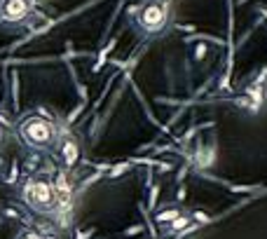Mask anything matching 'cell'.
I'll return each instance as SVG.
<instances>
[{
  "mask_svg": "<svg viewBox=\"0 0 267 239\" xmlns=\"http://www.w3.org/2000/svg\"><path fill=\"white\" fill-rule=\"evenodd\" d=\"M17 136L26 148L33 150H52L59 141V127L52 117L42 115H26L17 124Z\"/></svg>",
  "mask_w": 267,
  "mask_h": 239,
  "instance_id": "obj_1",
  "label": "cell"
},
{
  "mask_svg": "<svg viewBox=\"0 0 267 239\" xmlns=\"http://www.w3.org/2000/svg\"><path fill=\"white\" fill-rule=\"evenodd\" d=\"M21 197L33 211L38 213H52L59 204V195L54 190V183L42 176H28L21 188Z\"/></svg>",
  "mask_w": 267,
  "mask_h": 239,
  "instance_id": "obj_2",
  "label": "cell"
},
{
  "mask_svg": "<svg viewBox=\"0 0 267 239\" xmlns=\"http://www.w3.org/2000/svg\"><path fill=\"white\" fill-rule=\"evenodd\" d=\"M171 24V5L169 0H148L141 5L136 14V26L138 31L148 38L164 33Z\"/></svg>",
  "mask_w": 267,
  "mask_h": 239,
  "instance_id": "obj_3",
  "label": "cell"
},
{
  "mask_svg": "<svg viewBox=\"0 0 267 239\" xmlns=\"http://www.w3.org/2000/svg\"><path fill=\"white\" fill-rule=\"evenodd\" d=\"M35 0H0V21L3 24H24L33 14Z\"/></svg>",
  "mask_w": 267,
  "mask_h": 239,
  "instance_id": "obj_4",
  "label": "cell"
},
{
  "mask_svg": "<svg viewBox=\"0 0 267 239\" xmlns=\"http://www.w3.org/2000/svg\"><path fill=\"white\" fill-rule=\"evenodd\" d=\"M54 150H56V160L61 162L63 169H73V167L80 162V155H82L77 138L70 136V134L59 136V141H56V145H54Z\"/></svg>",
  "mask_w": 267,
  "mask_h": 239,
  "instance_id": "obj_5",
  "label": "cell"
},
{
  "mask_svg": "<svg viewBox=\"0 0 267 239\" xmlns=\"http://www.w3.org/2000/svg\"><path fill=\"white\" fill-rule=\"evenodd\" d=\"M52 183H54V190H56V195H59V199H68L70 197V192H73V183H70V178H68V174H66V169L56 171Z\"/></svg>",
  "mask_w": 267,
  "mask_h": 239,
  "instance_id": "obj_6",
  "label": "cell"
},
{
  "mask_svg": "<svg viewBox=\"0 0 267 239\" xmlns=\"http://www.w3.org/2000/svg\"><path fill=\"white\" fill-rule=\"evenodd\" d=\"M164 227H166L164 230L166 234H176L178 230H188V227H190V216H183V213H181L173 223H169V225H164Z\"/></svg>",
  "mask_w": 267,
  "mask_h": 239,
  "instance_id": "obj_7",
  "label": "cell"
},
{
  "mask_svg": "<svg viewBox=\"0 0 267 239\" xmlns=\"http://www.w3.org/2000/svg\"><path fill=\"white\" fill-rule=\"evenodd\" d=\"M178 216H181V209H164V211H159L157 216H155V220H157L159 225H169Z\"/></svg>",
  "mask_w": 267,
  "mask_h": 239,
  "instance_id": "obj_8",
  "label": "cell"
},
{
  "mask_svg": "<svg viewBox=\"0 0 267 239\" xmlns=\"http://www.w3.org/2000/svg\"><path fill=\"white\" fill-rule=\"evenodd\" d=\"M127 169H129L127 164H117V167H115V169H113V171H110L108 176H110V178H115V176H120V174H122V171H127Z\"/></svg>",
  "mask_w": 267,
  "mask_h": 239,
  "instance_id": "obj_9",
  "label": "cell"
},
{
  "mask_svg": "<svg viewBox=\"0 0 267 239\" xmlns=\"http://www.w3.org/2000/svg\"><path fill=\"white\" fill-rule=\"evenodd\" d=\"M141 230H143V227H141V225H134V227H129V230H127V232H124V234H127V237H134V234H138V232H141Z\"/></svg>",
  "mask_w": 267,
  "mask_h": 239,
  "instance_id": "obj_10",
  "label": "cell"
},
{
  "mask_svg": "<svg viewBox=\"0 0 267 239\" xmlns=\"http://www.w3.org/2000/svg\"><path fill=\"white\" fill-rule=\"evenodd\" d=\"M17 239H40V234H35V232H24V234H19Z\"/></svg>",
  "mask_w": 267,
  "mask_h": 239,
  "instance_id": "obj_11",
  "label": "cell"
},
{
  "mask_svg": "<svg viewBox=\"0 0 267 239\" xmlns=\"http://www.w3.org/2000/svg\"><path fill=\"white\" fill-rule=\"evenodd\" d=\"M204 54H206V47H204V45H199V47H197V52H195V56H197V59H202Z\"/></svg>",
  "mask_w": 267,
  "mask_h": 239,
  "instance_id": "obj_12",
  "label": "cell"
},
{
  "mask_svg": "<svg viewBox=\"0 0 267 239\" xmlns=\"http://www.w3.org/2000/svg\"><path fill=\"white\" fill-rule=\"evenodd\" d=\"M3 143H5V129L0 127V148H3Z\"/></svg>",
  "mask_w": 267,
  "mask_h": 239,
  "instance_id": "obj_13",
  "label": "cell"
},
{
  "mask_svg": "<svg viewBox=\"0 0 267 239\" xmlns=\"http://www.w3.org/2000/svg\"><path fill=\"white\" fill-rule=\"evenodd\" d=\"M239 3H246V0H239Z\"/></svg>",
  "mask_w": 267,
  "mask_h": 239,
  "instance_id": "obj_14",
  "label": "cell"
}]
</instances>
